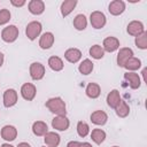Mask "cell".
<instances>
[{"label":"cell","mask_w":147,"mask_h":147,"mask_svg":"<svg viewBox=\"0 0 147 147\" xmlns=\"http://www.w3.org/2000/svg\"><path fill=\"white\" fill-rule=\"evenodd\" d=\"M91 139L96 145H101L106 140V132L103 130H101V129H94L91 132Z\"/></svg>","instance_id":"28"},{"label":"cell","mask_w":147,"mask_h":147,"mask_svg":"<svg viewBox=\"0 0 147 147\" xmlns=\"http://www.w3.org/2000/svg\"><path fill=\"white\" fill-rule=\"evenodd\" d=\"M69 125H70V122L65 115L55 116L52 119V126H53V129H55L57 131H65V130H68Z\"/></svg>","instance_id":"8"},{"label":"cell","mask_w":147,"mask_h":147,"mask_svg":"<svg viewBox=\"0 0 147 147\" xmlns=\"http://www.w3.org/2000/svg\"><path fill=\"white\" fill-rule=\"evenodd\" d=\"M140 67H141V61H140L138 57L132 56V57H130V59L124 63V67H123V68H125V69L129 70L130 72H133V71L138 70Z\"/></svg>","instance_id":"25"},{"label":"cell","mask_w":147,"mask_h":147,"mask_svg":"<svg viewBox=\"0 0 147 147\" xmlns=\"http://www.w3.org/2000/svg\"><path fill=\"white\" fill-rule=\"evenodd\" d=\"M28 8H29V11L31 14H33V15H40L45 10V3L41 0H31L28 3Z\"/></svg>","instance_id":"17"},{"label":"cell","mask_w":147,"mask_h":147,"mask_svg":"<svg viewBox=\"0 0 147 147\" xmlns=\"http://www.w3.org/2000/svg\"><path fill=\"white\" fill-rule=\"evenodd\" d=\"M113 147H119V146H113Z\"/></svg>","instance_id":"40"},{"label":"cell","mask_w":147,"mask_h":147,"mask_svg":"<svg viewBox=\"0 0 147 147\" xmlns=\"http://www.w3.org/2000/svg\"><path fill=\"white\" fill-rule=\"evenodd\" d=\"M85 93L88 98L91 99H96L100 96L101 94V88L99 86V84L96 83H90L87 86H86V90H85Z\"/></svg>","instance_id":"22"},{"label":"cell","mask_w":147,"mask_h":147,"mask_svg":"<svg viewBox=\"0 0 147 147\" xmlns=\"http://www.w3.org/2000/svg\"><path fill=\"white\" fill-rule=\"evenodd\" d=\"M78 70H79V72H80L82 75H85V76L90 75V74L93 71V62H92L91 60H88V59L83 60V61L80 62L79 67H78Z\"/></svg>","instance_id":"27"},{"label":"cell","mask_w":147,"mask_h":147,"mask_svg":"<svg viewBox=\"0 0 147 147\" xmlns=\"http://www.w3.org/2000/svg\"><path fill=\"white\" fill-rule=\"evenodd\" d=\"M1 147H14V146H13V145H10V144H7V142H6V144H2V145H1Z\"/></svg>","instance_id":"39"},{"label":"cell","mask_w":147,"mask_h":147,"mask_svg":"<svg viewBox=\"0 0 147 147\" xmlns=\"http://www.w3.org/2000/svg\"><path fill=\"white\" fill-rule=\"evenodd\" d=\"M76 5H77V0H65V1H63V2L61 3V8H60L62 16H63V17L68 16V15L75 9Z\"/></svg>","instance_id":"23"},{"label":"cell","mask_w":147,"mask_h":147,"mask_svg":"<svg viewBox=\"0 0 147 147\" xmlns=\"http://www.w3.org/2000/svg\"><path fill=\"white\" fill-rule=\"evenodd\" d=\"M64 57L70 63H77L82 59V52L78 48H69L64 52Z\"/></svg>","instance_id":"18"},{"label":"cell","mask_w":147,"mask_h":147,"mask_svg":"<svg viewBox=\"0 0 147 147\" xmlns=\"http://www.w3.org/2000/svg\"><path fill=\"white\" fill-rule=\"evenodd\" d=\"M55 37L52 32H45L39 38V46L41 49H49L54 44Z\"/></svg>","instance_id":"12"},{"label":"cell","mask_w":147,"mask_h":147,"mask_svg":"<svg viewBox=\"0 0 147 147\" xmlns=\"http://www.w3.org/2000/svg\"><path fill=\"white\" fill-rule=\"evenodd\" d=\"M60 136L56 132H47L44 136V141L47 147H57L60 145Z\"/></svg>","instance_id":"20"},{"label":"cell","mask_w":147,"mask_h":147,"mask_svg":"<svg viewBox=\"0 0 147 147\" xmlns=\"http://www.w3.org/2000/svg\"><path fill=\"white\" fill-rule=\"evenodd\" d=\"M3 60H5V56H3V54L0 52V67L3 64Z\"/></svg>","instance_id":"38"},{"label":"cell","mask_w":147,"mask_h":147,"mask_svg":"<svg viewBox=\"0 0 147 147\" xmlns=\"http://www.w3.org/2000/svg\"><path fill=\"white\" fill-rule=\"evenodd\" d=\"M74 26H75V29L78 30V31L85 30L86 26H87V20H86V16L83 15V14H78V15H76V17L74 18Z\"/></svg>","instance_id":"26"},{"label":"cell","mask_w":147,"mask_h":147,"mask_svg":"<svg viewBox=\"0 0 147 147\" xmlns=\"http://www.w3.org/2000/svg\"><path fill=\"white\" fill-rule=\"evenodd\" d=\"M126 31L130 36L137 37V36H139L140 33H142L145 31V28H144V24L140 21H132L127 24Z\"/></svg>","instance_id":"11"},{"label":"cell","mask_w":147,"mask_h":147,"mask_svg":"<svg viewBox=\"0 0 147 147\" xmlns=\"http://www.w3.org/2000/svg\"><path fill=\"white\" fill-rule=\"evenodd\" d=\"M134 44L138 48L140 49H146L147 48V32L144 31L142 33H140L139 36L136 37V40H134Z\"/></svg>","instance_id":"31"},{"label":"cell","mask_w":147,"mask_h":147,"mask_svg":"<svg viewBox=\"0 0 147 147\" xmlns=\"http://www.w3.org/2000/svg\"><path fill=\"white\" fill-rule=\"evenodd\" d=\"M30 76L33 80H40L45 76V67L40 62H33L30 64Z\"/></svg>","instance_id":"5"},{"label":"cell","mask_w":147,"mask_h":147,"mask_svg":"<svg viewBox=\"0 0 147 147\" xmlns=\"http://www.w3.org/2000/svg\"><path fill=\"white\" fill-rule=\"evenodd\" d=\"M132 56H133V51H132L131 48H129V47H123V48H121V49L118 51V53H117V59H116L117 64H118L119 67H124V63H125L130 57H132Z\"/></svg>","instance_id":"13"},{"label":"cell","mask_w":147,"mask_h":147,"mask_svg":"<svg viewBox=\"0 0 147 147\" xmlns=\"http://www.w3.org/2000/svg\"><path fill=\"white\" fill-rule=\"evenodd\" d=\"M3 106L6 108H10L17 103V92L14 88H7L3 92Z\"/></svg>","instance_id":"7"},{"label":"cell","mask_w":147,"mask_h":147,"mask_svg":"<svg viewBox=\"0 0 147 147\" xmlns=\"http://www.w3.org/2000/svg\"><path fill=\"white\" fill-rule=\"evenodd\" d=\"M10 3L15 7H23L25 5V0H10Z\"/></svg>","instance_id":"34"},{"label":"cell","mask_w":147,"mask_h":147,"mask_svg":"<svg viewBox=\"0 0 147 147\" xmlns=\"http://www.w3.org/2000/svg\"><path fill=\"white\" fill-rule=\"evenodd\" d=\"M88 53H90V55H91L93 59H95V60H100V59H102L103 55H105V51H103L102 46H100V45H93V46L90 48Z\"/></svg>","instance_id":"30"},{"label":"cell","mask_w":147,"mask_h":147,"mask_svg":"<svg viewBox=\"0 0 147 147\" xmlns=\"http://www.w3.org/2000/svg\"><path fill=\"white\" fill-rule=\"evenodd\" d=\"M102 48L105 52L113 53L119 48V40L116 37H107L103 39L102 42Z\"/></svg>","instance_id":"9"},{"label":"cell","mask_w":147,"mask_h":147,"mask_svg":"<svg viewBox=\"0 0 147 147\" xmlns=\"http://www.w3.org/2000/svg\"><path fill=\"white\" fill-rule=\"evenodd\" d=\"M37 94V88L31 83H25L21 87V95L26 101H32Z\"/></svg>","instance_id":"6"},{"label":"cell","mask_w":147,"mask_h":147,"mask_svg":"<svg viewBox=\"0 0 147 147\" xmlns=\"http://www.w3.org/2000/svg\"><path fill=\"white\" fill-rule=\"evenodd\" d=\"M91 122L95 125H105L108 121V115L103 110H95L91 114Z\"/></svg>","instance_id":"16"},{"label":"cell","mask_w":147,"mask_h":147,"mask_svg":"<svg viewBox=\"0 0 147 147\" xmlns=\"http://www.w3.org/2000/svg\"><path fill=\"white\" fill-rule=\"evenodd\" d=\"M41 29H42V26H41V23L40 22L32 21V22H30L26 25V28H25V34H26V37L30 40H34L37 37L40 36Z\"/></svg>","instance_id":"4"},{"label":"cell","mask_w":147,"mask_h":147,"mask_svg":"<svg viewBox=\"0 0 147 147\" xmlns=\"http://www.w3.org/2000/svg\"><path fill=\"white\" fill-rule=\"evenodd\" d=\"M79 144L80 142H78V141H69L68 142V145H67V147H79Z\"/></svg>","instance_id":"35"},{"label":"cell","mask_w":147,"mask_h":147,"mask_svg":"<svg viewBox=\"0 0 147 147\" xmlns=\"http://www.w3.org/2000/svg\"><path fill=\"white\" fill-rule=\"evenodd\" d=\"M90 22H91V25L99 30V29H102L106 23H107V18L105 16V14L102 11H99V10H95L93 13H91L90 15Z\"/></svg>","instance_id":"3"},{"label":"cell","mask_w":147,"mask_h":147,"mask_svg":"<svg viewBox=\"0 0 147 147\" xmlns=\"http://www.w3.org/2000/svg\"><path fill=\"white\" fill-rule=\"evenodd\" d=\"M77 133L79 137L84 138L86 137L88 133H90V126L86 122H83V121H79L77 123Z\"/></svg>","instance_id":"32"},{"label":"cell","mask_w":147,"mask_h":147,"mask_svg":"<svg viewBox=\"0 0 147 147\" xmlns=\"http://www.w3.org/2000/svg\"><path fill=\"white\" fill-rule=\"evenodd\" d=\"M48 65L53 71H61L64 67V63L59 56H51L48 59Z\"/></svg>","instance_id":"24"},{"label":"cell","mask_w":147,"mask_h":147,"mask_svg":"<svg viewBox=\"0 0 147 147\" xmlns=\"http://www.w3.org/2000/svg\"><path fill=\"white\" fill-rule=\"evenodd\" d=\"M79 147H92V145L90 142H80Z\"/></svg>","instance_id":"36"},{"label":"cell","mask_w":147,"mask_h":147,"mask_svg":"<svg viewBox=\"0 0 147 147\" xmlns=\"http://www.w3.org/2000/svg\"><path fill=\"white\" fill-rule=\"evenodd\" d=\"M17 137V130L13 125H5L1 129V138L6 141H13Z\"/></svg>","instance_id":"14"},{"label":"cell","mask_w":147,"mask_h":147,"mask_svg":"<svg viewBox=\"0 0 147 147\" xmlns=\"http://www.w3.org/2000/svg\"><path fill=\"white\" fill-rule=\"evenodd\" d=\"M121 101H122V99H121L119 92H118L117 90H111V91L108 93V95H107V105H108L110 108L115 109V108L119 105Z\"/></svg>","instance_id":"19"},{"label":"cell","mask_w":147,"mask_h":147,"mask_svg":"<svg viewBox=\"0 0 147 147\" xmlns=\"http://www.w3.org/2000/svg\"><path fill=\"white\" fill-rule=\"evenodd\" d=\"M46 108L55 114L56 116H62V115H65L67 114V107H65V102L60 98V96H56V98H51L46 101L45 103Z\"/></svg>","instance_id":"1"},{"label":"cell","mask_w":147,"mask_h":147,"mask_svg":"<svg viewBox=\"0 0 147 147\" xmlns=\"http://www.w3.org/2000/svg\"><path fill=\"white\" fill-rule=\"evenodd\" d=\"M108 10H109V13L111 15L118 16V15L123 14L124 10H125V2L122 1V0H114V1H111L109 3Z\"/></svg>","instance_id":"10"},{"label":"cell","mask_w":147,"mask_h":147,"mask_svg":"<svg viewBox=\"0 0 147 147\" xmlns=\"http://www.w3.org/2000/svg\"><path fill=\"white\" fill-rule=\"evenodd\" d=\"M124 79L129 83V86H130L132 90H137V88H139L140 85H141V79H140L139 75L136 74V72H130V71H129V72L124 74Z\"/></svg>","instance_id":"15"},{"label":"cell","mask_w":147,"mask_h":147,"mask_svg":"<svg viewBox=\"0 0 147 147\" xmlns=\"http://www.w3.org/2000/svg\"><path fill=\"white\" fill-rule=\"evenodd\" d=\"M10 11L8 10V9H1L0 10V25H5V24H7L8 22H9V20H10Z\"/></svg>","instance_id":"33"},{"label":"cell","mask_w":147,"mask_h":147,"mask_svg":"<svg viewBox=\"0 0 147 147\" xmlns=\"http://www.w3.org/2000/svg\"><path fill=\"white\" fill-rule=\"evenodd\" d=\"M115 111H116V115L118 116V117H122V118H124V117H126L129 114H130V107H129V105L125 102V101H121L119 102V105L115 108Z\"/></svg>","instance_id":"29"},{"label":"cell","mask_w":147,"mask_h":147,"mask_svg":"<svg viewBox=\"0 0 147 147\" xmlns=\"http://www.w3.org/2000/svg\"><path fill=\"white\" fill-rule=\"evenodd\" d=\"M32 132L34 136L37 137H44L47 132H48V127L47 124L42 121H37L32 124Z\"/></svg>","instance_id":"21"},{"label":"cell","mask_w":147,"mask_h":147,"mask_svg":"<svg viewBox=\"0 0 147 147\" xmlns=\"http://www.w3.org/2000/svg\"><path fill=\"white\" fill-rule=\"evenodd\" d=\"M16 147H31V146H30L28 142H20Z\"/></svg>","instance_id":"37"},{"label":"cell","mask_w":147,"mask_h":147,"mask_svg":"<svg viewBox=\"0 0 147 147\" xmlns=\"http://www.w3.org/2000/svg\"><path fill=\"white\" fill-rule=\"evenodd\" d=\"M18 28L16 25H8L1 31V39L5 42H14L18 37Z\"/></svg>","instance_id":"2"}]
</instances>
